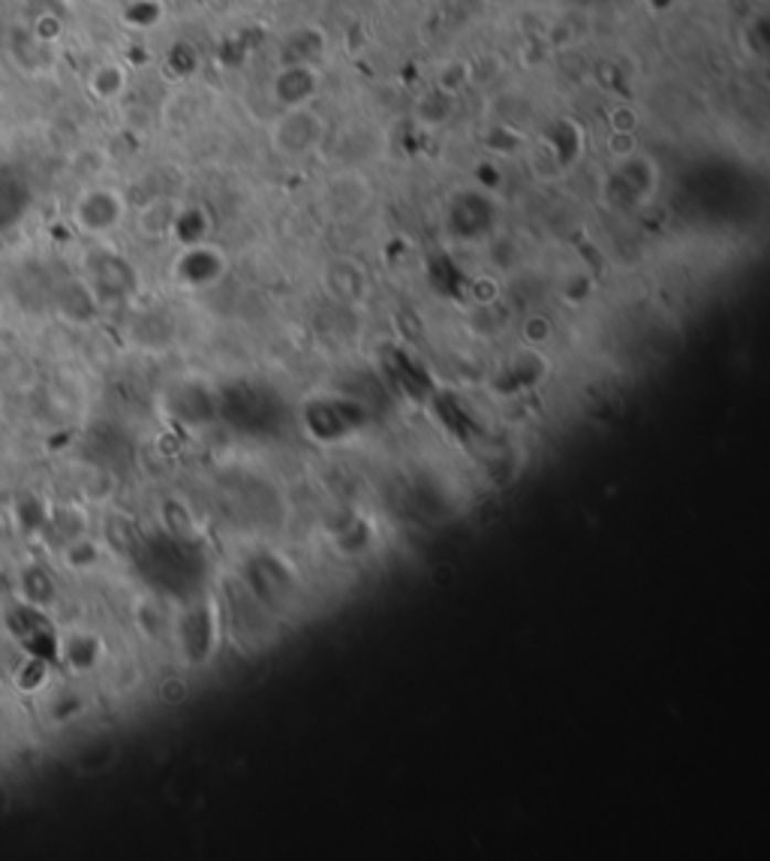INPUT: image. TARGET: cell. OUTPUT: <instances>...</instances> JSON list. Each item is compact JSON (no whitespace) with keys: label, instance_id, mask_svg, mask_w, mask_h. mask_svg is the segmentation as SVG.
I'll return each instance as SVG.
<instances>
[{"label":"cell","instance_id":"6da1fadb","mask_svg":"<svg viewBox=\"0 0 770 861\" xmlns=\"http://www.w3.org/2000/svg\"><path fill=\"white\" fill-rule=\"evenodd\" d=\"M325 132L329 127L317 106H296V109H280L268 127V142L271 151L284 160H304L325 142Z\"/></svg>","mask_w":770,"mask_h":861},{"label":"cell","instance_id":"7a4b0ae2","mask_svg":"<svg viewBox=\"0 0 770 861\" xmlns=\"http://www.w3.org/2000/svg\"><path fill=\"white\" fill-rule=\"evenodd\" d=\"M69 217H73V226L85 235H109L124 223L127 217V199L118 188H109V184H90L73 199V209H69Z\"/></svg>","mask_w":770,"mask_h":861},{"label":"cell","instance_id":"3957f363","mask_svg":"<svg viewBox=\"0 0 770 861\" xmlns=\"http://www.w3.org/2000/svg\"><path fill=\"white\" fill-rule=\"evenodd\" d=\"M172 275L184 289H208L226 275V254L208 242L184 244L172 265Z\"/></svg>","mask_w":770,"mask_h":861},{"label":"cell","instance_id":"277c9868","mask_svg":"<svg viewBox=\"0 0 770 861\" xmlns=\"http://www.w3.org/2000/svg\"><path fill=\"white\" fill-rule=\"evenodd\" d=\"M322 91L320 64H280L271 76V97L280 109L313 106Z\"/></svg>","mask_w":770,"mask_h":861},{"label":"cell","instance_id":"5b68a950","mask_svg":"<svg viewBox=\"0 0 770 861\" xmlns=\"http://www.w3.org/2000/svg\"><path fill=\"white\" fill-rule=\"evenodd\" d=\"M611 181H614L617 188L627 190V196L635 205H648L653 193H656V184H660V169H656L653 157L635 151V155L623 157V160H614Z\"/></svg>","mask_w":770,"mask_h":861},{"label":"cell","instance_id":"8992f818","mask_svg":"<svg viewBox=\"0 0 770 861\" xmlns=\"http://www.w3.org/2000/svg\"><path fill=\"white\" fill-rule=\"evenodd\" d=\"M85 91L99 106H115L130 91V66L118 61V57L99 61V64L90 66L88 76H85Z\"/></svg>","mask_w":770,"mask_h":861},{"label":"cell","instance_id":"52a82bcc","mask_svg":"<svg viewBox=\"0 0 770 861\" xmlns=\"http://www.w3.org/2000/svg\"><path fill=\"white\" fill-rule=\"evenodd\" d=\"M325 55V33L313 24H301L280 40V64H320Z\"/></svg>","mask_w":770,"mask_h":861},{"label":"cell","instance_id":"ba28073f","mask_svg":"<svg viewBox=\"0 0 770 861\" xmlns=\"http://www.w3.org/2000/svg\"><path fill=\"white\" fill-rule=\"evenodd\" d=\"M175 217H178L175 202H169V199H154V202H148V205L139 211V226H142L145 235H151V238H163V235L172 232Z\"/></svg>","mask_w":770,"mask_h":861},{"label":"cell","instance_id":"9c48e42d","mask_svg":"<svg viewBox=\"0 0 770 861\" xmlns=\"http://www.w3.org/2000/svg\"><path fill=\"white\" fill-rule=\"evenodd\" d=\"M165 19L163 0H130L121 12V22L132 31H154Z\"/></svg>","mask_w":770,"mask_h":861},{"label":"cell","instance_id":"30bf717a","mask_svg":"<svg viewBox=\"0 0 770 861\" xmlns=\"http://www.w3.org/2000/svg\"><path fill=\"white\" fill-rule=\"evenodd\" d=\"M334 280H341V287H331V293H334L338 298H343V301L359 298L364 293V268H359L355 263H346V259L334 263V268H331L329 275V284H334Z\"/></svg>","mask_w":770,"mask_h":861},{"label":"cell","instance_id":"8fae6325","mask_svg":"<svg viewBox=\"0 0 770 861\" xmlns=\"http://www.w3.org/2000/svg\"><path fill=\"white\" fill-rule=\"evenodd\" d=\"M64 36V22L57 19L55 12H43L33 19V40L40 45H55Z\"/></svg>","mask_w":770,"mask_h":861},{"label":"cell","instance_id":"7c38bea8","mask_svg":"<svg viewBox=\"0 0 770 861\" xmlns=\"http://www.w3.org/2000/svg\"><path fill=\"white\" fill-rule=\"evenodd\" d=\"M639 109L629 106V103H620V106L608 111V127H611V132H639Z\"/></svg>","mask_w":770,"mask_h":861},{"label":"cell","instance_id":"4fadbf2b","mask_svg":"<svg viewBox=\"0 0 770 861\" xmlns=\"http://www.w3.org/2000/svg\"><path fill=\"white\" fill-rule=\"evenodd\" d=\"M635 151H639L635 132H611L608 136V155L614 157V160H623V157L635 155Z\"/></svg>","mask_w":770,"mask_h":861},{"label":"cell","instance_id":"5bb4252c","mask_svg":"<svg viewBox=\"0 0 770 861\" xmlns=\"http://www.w3.org/2000/svg\"><path fill=\"white\" fill-rule=\"evenodd\" d=\"M550 331L554 329H550V322L545 320V317H530V320L524 322V338H527L530 343H536V347L548 341Z\"/></svg>","mask_w":770,"mask_h":861}]
</instances>
